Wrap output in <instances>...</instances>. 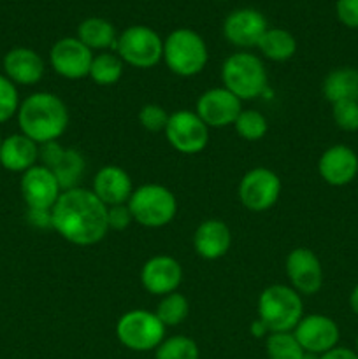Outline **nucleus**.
I'll use <instances>...</instances> for the list:
<instances>
[{
	"instance_id": "2f4dec72",
	"label": "nucleus",
	"mask_w": 358,
	"mask_h": 359,
	"mask_svg": "<svg viewBox=\"0 0 358 359\" xmlns=\"http://www.w3.org/2000/svg\"><path fill=\"white\" fill-rule=\"evenodd\" d=\"M20 93H18V86L11 83L4 74H0V125L7 123L16 116L18 109H20Z\"/></svg>"
},
{
	"instance_id": "e433bc0d",
	"label": "nucleus",
	"mask_w": 358,
	"mask_h": 359,
	"mask_svg": "<svg viewBox=\"0 0 358 359\" xmlns=\"http://www.w3.org/2000/svg\"><path fill=\"white\" fill-rule=\"evenodd\" d=\"M63 153H65V147L58 142V140H53V142H46L39 146V161L41 165L48 168H55L58 165V161L62 160Z\"/></svg>"
},
{
	"instance_id": "f704fd0d",
	"label": "nucleus",
	"mask_w": 358,
	"mask_h": 359,
	"mask_svg": "<svg viewBox=\"0 0 358 359\" xmlns=\"http://www.w3.org/2000/svg\"><path fill=\"white\" fill-rule=\"evenodd\" d=\"M133 223V216L130 212L128 205L121 203V205H112L107 207V224L109 230L123 231Z\"/></svg>"
},
{
	"instance_id": "9b49d317",
	"label": "nucleus",
	"mask_w": 358,
	"mask_h": 359,
	"mask_svg": "<svg viewBox=\"0 0 358 359\" xmlns=\"http://www.w3.org/2000/svg\"><path fill=\"white\" fill-rule=\"evenodd\" d=\"M284 270L290 286L300 297H312L323 286V266L314 251L309 248H297L286 256Z\"/></svg>"
},
{
	"instance_id": "f257e3e1",
	"label": "nucleus",
	"mask_w": 358,
	"mask_h": 359,
	"mask_svg": "<svg viewBox=\"0 0 358 359\" xmlns=\"http://www.w3.org/2000/svg\"><path fill=\"white\" fill-rule=\"evenodd\" d=\"M53 230L74 245L88 248L104 241L109 231L107 207L91 189L74 188L62 191L51 209Z\"/></svg>"
},
{
	"instance_id": "473e14b6",
	"label": "nucleus",
	"mask_w": 358,
	"mask_h": 359,
	"mask_svg": "<svg viewBox=\"0 0 358 359\" xmlns=\"http://www.w3.org/2000/svg\"><path fill=\"white\" fill-rule=\"evenodd\" d=\"M168 112L158 104H146L139 111V123L144 130L151 133L164 132L168 121Z\"/></svg>"
},
{
	"instance_id": "a18cd8bd",
	"label": "nucleus",
	"mask_w": 358,
	"mask_h": 359,
	"mask_svg": "<svg viewBox=\"0 0 358 359\" xmlns=\"http://www.w3.org/2000/svg\"><path fill=\"white\" fill-rule=\"evenodd\" d=\"M0 146H2V135H0Z\"/></svg>"
},
{
	"instance_id": "dca6fc26",
	"label": "nucleus",
	"mask_w": 358,
	"mask_h": 359,
	"mask_svg": "<svg viewBox=\"0 0 358 359\" xmlns=\"http://www.w3.org/2000/svg\"><path fill=\"white\" fill-rule=\"evenodd\" d=\"M183 283V266L175 258L167 255H158L147 259L140 269V284L144 290L154 297H165Z\"/></svg>"
},
{
	"instance_id": "c03bdc74",
	"label": "nucleus",
	"mask_w": 358,
	"mask_h": 359,
	"mask_svg": "<svg viewBox=\"0 0 358 359\" xmlns=\"http://www.w3.org/2000/svg\"><path fill=\"white\" fill-rule=\"evenodd\" d=\"M357 353H358V337H357Z\"/></svg>"
},
{
	"instance_id": "7c9ffc66",
	"label": "nucleus",
	"mask_w": 358,
	"mask_h": 359,
	"mask_svg": "<svg viewBox=\"0 0 358 359\" xmlns=\"http://www.w3.org/2000/svg\"><path fill=\"white\" fill-rule=\"evenodd\" d=\"M234 126L239 137L248 140V142H256V140L263 139L267 130H269L267 118L255 109H242L241 114L235 119Z\"/></svg>"
},
{
	"instance_id": "58836bf2",
	"label": "nucleus",
	"mask_w": 358,
	"mask_h": 359,
	"mask_svg": "<svg viewBox=\"0 0 358 359\" xmlns=\"http://www.w3.org/2000/svg\"><path fill=\"white\" fill-rule=\"evenodd\" d=\"M319 359H358V353L347 349V347H336V349L319 356Z\"/></svg>"
},
{
	"instance_id": "c756f323",
	"label": "nucleus",
	"mask_w": 358,
	"mask_h": 359,
	"mask_svg": "<svg viewBox=\"0 0 358 359\" xmlns=\"http://www.w3.org/2000/svg\"><path fill=\"white\" fill-rule=\"evenodd\" d=\"M265 349L269 359H302L305 354L293 332L269 333L265 339Z\"/></svg>"
},
{
	"instance_id": "9d476101",
	"label": "nucleus",
	"mask_w": 358,
	"mask_h": 359,
	"mask_svg": "<svg viewBox=\"0 0 358 359\" xmlns=\"http://www.w3.org/2000/svg\"><path fill=\"white\" fill-rule=\"evenodd\" d=\"M239 200L251 212L272 209L281 195V179L267 167H255L242 175L239 182Z\"/></svg>"
},
{
	"instance_id": "bb28decb",
	"label": "nucleus",
	"mask_w": 358,
	"mask_h": 359,
	"mask_svg": "<svg viewBox=\"0 0 358 359\" xmlns=\"http://www.w3.org/2000/svg\"><path fill=\"white\" fill-rule=\"evenodd\" d=\"M123 69H125V63L116 53L104 51L93 56L88 77L98 86H112L121 79Z\"/></svg>"
},
{
	"instance_id": "79ce46f5",
	"label": "nucleus",
	"mask_w": 358,
	"mask_h": 359,
	"mask_svg": "<svg viewBox=\"0 0 358 359\" xmlns=\"http://www.w3.org/2000/svg\"><path fill=\"white\" fill-rule=\"evenodd\" d=\"M302 359H319V356H316V354H309V353H305L304 354V358Z\"/></svg>"
},
{
	"instance_id": "f3484780",
	"label": "nucleus",
	"mask_w": 358,
	"mask_h": 359,
	"mask_svg": "<svg viewBox=\"0 0 358 359\" xmlns=\"http://www.w3.org/2000/svg\"><path fill=\"white\" fill-rule=\"evenodd\" d=\"M269 25H267L265 16L260 11L237 9L228 14L223 21V35L232 46H237L241 49L256 48L265 34Z\"/></svg>"
},
{
	"instance_id": "ddd939ff",
	"label": "nucleus",
	"mask_w": 358,
	"mask_h": 359,
	"mask_svg": "<svg viewBox=\"0 0 358 359\" xmlns=\"http://www.w3.org/2000/svg\"><path fill=\"white\" fill-rule=\"evenodd\" d=\"M93 51L77 37L58 39L49 49V63L58 76L65 79H83L90 74Z\"/></svg>"
},
{
	"instance_id": "4c0bfd02",
	"label": "nucleus",
	"mask_w": 358,
	"mask_h": 359,
	"mask_svg": "<svg viewBox=\"0 0 358 359\" xmlns=\"http://www.w3.org/2000/svg\"><path fill=\"white\" fill-rule=\"evenodd\" d=\"M27 221L37 230H53L51 209H27Z\"/></svg>"
},
{
	"instance_id": "5701e85b",
	"label": "nucleus",
	"mask_w": 358,
	"mask_h": 359,
	"mask_svg": "<svg viewBox=\"0 0 358 359\" xmlns=\"http://www.w3.org/2000/svg\"><path fill=\"white\" fill-rule=\"evenodd\" d=\"M321 91L332 105L339 102H358V69L340 67L329 72L323 81Z\"/></svg>"
},
{
	"instance_id": "72a5a7b5",
	"label": "nucleus",
	"mask_w": 358,
	"mask_h": 359,
	"mask_svg": "<svg viewBox=\"0 0 358 359\" xmlns=\"http://www.w3.org/2000/svg\"><path fill=\"white\" fill-rule=\"evenodd\" d=\"M333 123L344 132H358V102H339L332 105Z\"/></svg>"
},
{
	"instance_id": "aec40b11",
	"label": "nucleus",
	"mask_w": 358,
	"mask_h": 359,
	"mask_svg": "<svg viewBox=\"0 0 358 359\" xmlns=\"http://www.w3.org/2000/svg\"><path fill=\"white\" fill-rule=\"evenodd\" d=\"M91 191L105 207L121 205L130 200L133 184L130 175L118 165H104L95 174Z\"/></svg>"
},
{
	"instance_id": "4be33fe9",
	"label": "nucleus",
	"mask_w": 358,
	"mask_h": 359,
	"mask_svg": "<svg viewBox=\"0 0 358 359\" xmlns=\"http://www.w3.org/2000/svg\"><path fill=\"white\" fill-rule=\"evenodd\" d=\"M39 163V144L28 139L21 132L2 139L0 146V165L7 172L25 174L28 168Z\"/></svg>"
},
{
	"instance_id": "ea45409f",
	"label": "nucleus",
	"mask_w": 358,
	"mask_h": 359,
	"mask_svg": "<svg viewBox=\"0 0 358 359\" xmlns=\"http://www.w3.org/2000/svg\"><path fill=\"white\" fill-rule=\"evenodd\" d=\"M249 332H251V335L253 337H256V339H263V337H265L267 339V335H269V330H267V326L263 325L262 321H260L258 318L255 319V321L251 323V326H249Z\"/></svg>"
},
{
	"instance_id": "a19ab883",
	"label": "nucleus",
	"mask_w": 358,
	"mask_h": 359,
	"mask_svg": "<svg viewBox=\"0 0 358 359\" xmlns=\"http://www.w3.org/2000/svg\"><path fill=\"white\" fill-rule=\"evenodd\" d=\"M350 307L351 311L358 316V284L353 287V291H351L350 294Z\"/></svg>"
},
{
	"instance_id": "6e6552de",
	"label": "nucleus",
	"mask_w": 358,
	"mask_h": 359,
	"mask_svg": "<svg viewBox=\"0 0 358 359\" xmlns=\"http://www.w3.org/2000/svg\"><path fill=\"white\" fill-rule=\"evenodd\" d=\"M165 326L157 314L144 309L128 311L116 323V337L119 344L135 353L154 351L165 339Z\"/></svg>"
},
{
	"instance_id": "cd10ccee",
	"label": "nucleus",
	"mask_w": 358,
	"mask_h": 359,
	"mask_svg": "<svg viewBox=\"0 0 358 359\" xmlns=\"http://www.w3.org/2000/svg\"><path fill=\"white\" fill-rule=\"evenodd\" d=\"M154 314L164 323L165 328H168V326H179L188 318L190 304L185 294L174 291V293L161 297Z\"/></svg>"
},
{
	"instance_id": "7ed1b4c3",
	"label": "nucleus",
	"mask_w": 358,
	"mask_h": 359,
	"mask_svg": "<svg viewBox=\"0 0 358 359\" xmlns=\"http://www.w3.org/2000/svg\"><path fill=\"white\" fill-rule=\"evenodd\" d=\"M256 312L270 333L293 332L304 318V302L291 286L272 284L260 293Z\"/></svg>"
},
{
	"instance_id": "393cba45",
	"label": "nucleus",
	"mask_w": 358,
	"mask_h": 359,
	"mask_svg": "<svg viewBox=\"0 0 358 359\" xmlns=\"http://www.w3.org/2000/svg\"><path fill=\"white\" fill-rule=\"evenodd\" d=\"M256 49L270 62H286L297 53V39L284 28H267Z\"/></svg>"
},
{
	"instance_id": "39448f33",
	"label": "nucleus",
	"mask_w": 358,
	"mask_h": 359,
	"mask_svg": "<svg viewBox=\"0 0 358 359\" xmlns=\"http://www.w3.org/2000/svg\"><path fill=\"white\" fill-rule=\"evenodd\" d=\"M223 88L241 102L255 100L267 88V70L262 58L249 51H239L228 56L221 65Z\"/></svg>"
},
{
	"instance_id": "423d86ee",
	"label": "nucleus",
	"mask_w": 358,
	"mask_h": 359,
	"mask_svg": "<svg viewBox=\"0 0 358 359\" xmlns=\"http://www.w3.org/2000/svg\"><path fill=\"white\" fill-rule=\"evenodd\" d=\"M133 223L144 228L167 226L178 214V200L168 188L161 184H142L133 189L126 202Z\"/></svg>"
},
{
	"instance_id": "6ab92c4d",
	"label": "nucleus",
	"mask_w": 358,
	"mask_h": 359,
	"mask_svg": "<svg viewBox=\"0 0 358 359\" xmlns=\"http://www.w3.org/2000/svg\"><path fill=\"white\" fill-rule=\"evenodd\" d=\"M4 76L16 86H35L44 77L46 65L42 56L30 48H13L4 55Z\"/></svg>"
},
{
	"instance_id": "b1692460",
	"label": "nucleus",
	"mask_w": 358,
	"mask_h": 359,
	"mask_svg": "<svg viewBox=\"0 0 358 359\" xmlns=\"http://www.w3.org/2000/svg\"><path fill=\"white\" fill-rule=\"evenodd\" d=\"M77 39L91 51H107L114 49L118 42V34L111 21L105 18H86L77 27Z\"/></svg>"
},
{
	"instance_id": "f03ea898",
	"label": "nucleus",
	"mask_w": 358,
	"mask_h": 359,
	"mask_svg": "<svg viewBox=\"0 0 358 359\" xmlns=\"http://www.w3.org/2000/svg\"><path fill=\"white\" fill-rule=\"evenodd\" d=\"M20 132L37 142L58 140L69 126V107L51 91H35L21 100L16 112Z\"/></svg>"
},
{
	"instance_id": "20e7f679",
	"label": "nucleus",
	"mask_w": 358,
	"mask_h": 359,
	"mask_svg": "<svg viewBox=\"0 0 358 359\" xmlns=\"http://www.w3.org/2000/svg\"><path fill=\"white\" fill-rule=\"evenodd\" d=\"M164 62L175 76H197L209 62L206 41L192 28H175L164 41Z\"/></svg>"
},
{
	"instance_id": "1a4fd4ad",
	"label": "nucleus",
	"mask_w": 358,
	"mask_h": 359,
	"mask_svg": "<svg viewBox=\"0 0 358 359\" xmlns=\"http://www.w3.org/2000/svg\"><path fill=\"white\" fill-rule=\"evenodd\" d=\"M164 133L167 142L183 154L202 153L209 144V128L197 112L190 109L172 112Z\"/></svg>"
},
{
	"instance_id": "2eb2a0df",
	"label": "nucleus",
	"mask_w": 358,
	"mask_h": 359,
	"mask_svg": "<svg viewBox=\"0 0 358 359\" xmlns=\"http://www.w3.org/2000/svg\"><path fill=\"white\" fill-rule=\"evenodd\" d=\"M20 191L27 209H53L62 195V188L51 168L37 163L20 179Z\"/></svg>"
},
{
	"instance_id": "c85d7f7f",
	"label": "nucleus",
	"mask_w": 358,
	"mask_h": 359,
	"mask_svg": "<svg viewBox=\"0 0 358 359\" xmlns=\"http://www.w3.org/2000/svg\"><path fill=\"white\" fill-rule=\"evenodd\" d=\"M199 346L186 335L165 337L154 349V359H199Z\"/></svg>"
},
{
	"instance_id": "f8f14e48",
	"label": "nucleus",
	"mask_w": 358,
	"mask_h": 359,
	"mask_svg": "<svg viewBox=\"0 0 358 359\" xmlns=\"http://www.w3.org/2000/svg\"><path fill=\"white\" fill-rule=\"evenodd\" d=\"M293 335L304 353L316 354V356H323L329 351L336 349L340 339L337 323L323 314L304 316L300 323L295 326Z\"/></svg>"
},
{
	"instance_id": "37998d69",
	"label": "nucleus",
	"mask_w": 358,
	"mask_h": 359,
	"mask_svg": "<svg viewBox=\"0 0 358 359\" xmlns=\"http://www.w3.org/2000/svg\"><path fill=\"white\" fill-rule=\"evenodd\" d=\"M214 2H227V0H214Z\"/></svg>"
},
{
	"instance_id": "0eeeda50",
	"label": "nucleus",
	"mask_w": 358,
	"mask_h": 359,
	"mask_svg": "<svg viewBox=\"0 0 358 359\" xmlns=\"http://www.w3.org/2000/svg\"><path fill=\"white\" fill-rule=\"evenodd\" d=\"M114 51L126 65L151 69L164 60V39L146 25H132L118 35Z\"/></svg>"
},
{
	"instance_id": "412c9836",
	"label": "nucleus",
	"mask_w": 358,
	"mask_h": 359,
	"mask_svg": "<svg viewBox=\"0 0 358 359\" xmlns=\"http://www.w3.org/2000/svg\"><path fill=\"white\" fill-rule=\"evenodd\" d=\"M232 245V233L227 223L221 219H206L193 233V249L207 262L223 258Z\"/></svg>"
},
{
	"instance_id": "4468645a",
	"label": "nucleus",
	"mask_w": 358,
	"mask_h": 359,
	"mask_svg": "<svg viewBox=\"0 0 358 359\" xmlns=\"http://www.w3.org/2000/svg\"><path fill=\"white\" fill-rule=\"evenodd\" d=\"M242 111V102L223 86L204 91L195 105V112L207 128H227L234 125Z\"/></svg>"
},
{
	"instance_id": "a211bd4d",
	"label": "nucleus",
	"mask_w": 358,
	"mask_h": 359,
	"mask_svg": "<svg viewBox=\"0 0 358 359\" xmlns=\"http://www.w3.org/2000/svg\"><path fill=\"white\" fill-rule=\"evenodd\" d=\"M318 172L326 184L343 188L358 175V156L350 146L336 144L323 151L318 160Z\"/></svg>"
},
{
	"instance_id": "a878e982",
	"label": "nucleus",
	"mask_w": 358,
	"mask_h": 359,
	"mask_svg": "<svg viewBox=\"0 0 358 359\" xmlns=\"http://www.w3.org/2000/svg\"><path fill=\"white\" fill-rule=\"evenodd\" d=\"M84 170H86V161H84L83 154L72 147H65V153L58 165L53 168V174L58 179L62 191H67V189L79 188V181L83 179Z\"/></svg>"
},
{
	"instance_id": "c9c22d12",
	"label": "nucleus",
	"mask_w": 358,
	"mask_h": 359,
	"mask_svg": "<svg viewBox=\"0 0 358 359\" xmlns=\"http://www.w3.org/2000/svg\"><path fill=\"white\" fill-rule=\"evenodd\" d=\"M337 20L351 30H358V0H337Z\"/></svg>"
}]
</instances>
